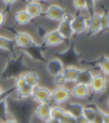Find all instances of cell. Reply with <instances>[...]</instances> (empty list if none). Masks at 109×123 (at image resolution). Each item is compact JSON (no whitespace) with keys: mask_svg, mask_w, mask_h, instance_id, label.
Wrapping results in <instances>:
<instances>
[{"mask_svg":"<svg viewBox=\"0 0 109 123\" xmlns=\"http://www.w3.org/2000/svg\"><path fill=\"white\" fill-rule=\"evenodd\" d=\"M44 13L45 17L50 19V21H57V22L62 21L67 15L65 8L57 4H52L49 5L45 9Z\"/></svg>","mask_w":109,"mask_h":123,"instance_id":"6da1fadb","label":"cell"},{"mask_svg":"<svg viewBox=\"0 0 109 123\" xmlns=\"http://www.w3.org/2000/svg\"><path fill=\"white\" fill-rule=\"evenodd\" d=\"M72 98L71 90L67 86L56 87L51 91V100L56 105H61L69 102Z\"/></svg>","mask_w":109,"mask_h":123,"instance_id":"7a4b0ae2","label":"cell"},{"mask_svg":"<svg viewBox=\"0 0 109 123\" xmlns=\"http://www.w3.org/2000/svg\"><path fill=\"white\" fill-rule=\"evenodd\" d=\"M31 98L38 104H49L51 100V90L48 87L38 85L33 87Z\"/></svg>","mask_w":109,"mask_h":123,"instance_id":"3957f363","label":"cell"},{"mask_svg":"<svg viewBox=\"0 0 109 123\" xmlns=\"http://www.w3.org/2000/svg\"><path fill=\"white\" fill-rule=\"evenodd\" d=\"M89 86L91 92L96 94H101L107 86V78L102 73L94 74Z\"/></svg>","mask_w":109,"mask_h":123,"instance_id":"277c9868","label":"cell"},{"mask_svg":"<svg viewBox=\"0 0 109 123\" xmlns=\"http://www.w3.org/2000/svg\"><path fill=\"white\" fill-rule=\"evenodd\" d=\"M15 44L21 48H31L33 46L36 45V41L33 35L26 31H20L15 35L14 38Z\"/></svg>","mask_w":109,"mask_h":123,"instance_id":"5b68a950","label":"cell"},{"mask_svg":"<svg viewBox=\"0 0 109 123\" xmlns=\"http://www.w3.org/2000/svg\"><path fill=\"white\" fill-rule=\"evenodd\" d=\"M71 25L74 34H81L87 32L88 17L82 14L73 15L71 17Z\"/></svg>","mask_w":109,"mask_h":123,"instance_id":"8992f818","label":"cell"},{"mask_svg":"<svg viewBox=\"0 0 109 123\" xmlns=\"http://www.w3.org/2000/svg\"><path fill=\"white\" fill-rule=\"evenodd\" d=\"M65 40L66 39L63 38V36L56 28L47 32L44 36V43L47 46H50V47L60 45L63 44Z\"/></svg>","mask_w":109,"mask_h":123,"instance_id":"52a82bcc","label":"cell"},{"mask_svg":"<svg viewBox=\"0 0 109 123\" xmlns=\"http://www.w3.org/2000/svg\"><path fill=\"white\" fill-rule=\"evenodd\" d=\"M102 31L101 26V13L94 12L88 17V27L87 32L90 35L97 34Z\"/></svg>","mask_w":109,"mask_h":123,"instance_id":"ba28073f","label":"cell"},{"mask_svg":"<svg viewBox=\"0 0 109 123\" xmlns=\"http://www.w3.org/2000/svg\"><path fill=\"white\" fill-rule=\"evenodd\" d=\"M65 68L63 62L58 57H53L50 59L46 64V70L52 76H56L59 74H62Z\"/></svg>","mask_w":109,"mask_h":123,"instance_id":"9c48e42d","label":"cell"},{"mask_svg":"<svg viewBox=\"0 0 109 123\" xmlns=\"http://www.w3.org/2000/svg\"><path fill=\"white\" fill-rule=\"evenodd\" d=\"M90 92L91 91L88 85L81 83H75L71 90L72 97L77 99H86L90 95Z\"/></svg>","mask_w":109,"mask_h":123,"instance_id":"30bf717a","label":"cell"},{"mask_svg":"<svg viewBox=\"0 0 109 123\" xmlns=\"http://www.w3.org/2000/svg\"><path fill=\"white\" fill-rule=\"evenodd\" d=\"M56 29L59 31L60 33L63 36L65 39H68V38H72L73 35H74L71 25V17H69L68 15L62 21H60Z\"/></svg>","mask_w":109,"mask_h":123,"instance_id":"8fae6325","label":"cell"},{"mask_svg":"<svg viewBox=\"0 0 109 123\" xmlns=\"http://www.w3.org/2000/svg\"><path fill=\"white\" fill-rule=\"evenodd\" d=\"M25 9L29 13V15L33 17V19L39 17V16L42 15L44 12V6H43L42 3H41L39 0L27 3V4H26Z\"/></svg>","mask_w":109,"mask_h":123,"instance_id":"7c38bea8","label":"cell"},{"mask_svg":"<svg viewBox=\"0 0 109 123\" xmlns=\"http://www.w3.org/2000/svg\"><path fill=\"white\" fill-rule=\"evenodd\" d=\"M81 68L74 65L65 66L62 72V74L64 75L65 79L67 80V83H76L77 79L79 77Z\"/></svg>","mask_w":109,"mask_h":123,"instance_id":"4fadbf2b","label":"cell"},{"mask_svg":"<svg viewBox=\"0 0 109 123\" xmlns=\"http://www.w3.org/2000/svg\"><path fill=\"white\" fill-rule=\"evenodd\" d=\"M51 107L49 104H39L35 109V115L40 121L45 122L51 118Z\"/></svg>","mask_w":109,"mask_h":123,"instance_id":"5bb4252c","label":"cell"},{"mask_svg":"<svg viewBox=\"0 0 109 123\" xmlns=\"http://www.w3.org/2000/svg\"><path fill=\"white\" fill-rule=\"evenodd\" d=\"M100 114V109L94 105H84L82 115L90 123H95Z\"/></svg>","mask_w":109,"mask_h":123,"instance_id":"9a60e30c","label":"cell"},{"mask_svg":"<svg viewBox=\"0 0 109 123\" xmlns=\"http://www.w3.org/2000/svg\"><path fill=\"white\" fill-rule=\"evenodd\" d=\"M14 17H15V21H16V23L21 26L27 25L33 20V17L29 15L26 9H21V10H17L15 12Z\"/></svg>","mask_w":109,"mask_h":123,"instance_id":"2e32d148","label":"cell"},{"mask_svg":"<svg viewBox=\"0 0 109 123\" xmlns=\"http://www.w3.org/2000/svg\"><path fill=\"white\" fill-rule=\"evenodd\" d=\"M94 74L91 70L87 68H81L80 73L79 74V77L77 79L76 83H81V84L84 85H90V81L92 80V77H93Z\"/></svg>","mask_w":109,"mask_h":123,"instance_id":"e0dca14e","label":"cell"},{"mask_svg":"<svg viewBox=\"0 0 109 123\" xmlns=\"http://www.w3.org/2000/svg\"><path fill=\"white\" fill-rule=\"evenodd\" d=\"M23 77L25 79V81L27 85L31 86H36L39 83V75L34 71H28L23 74Z\"/></svg>","mask_w":109,"mask_h":123,"instance_id":"ac0fdd59","label":"cell"},{"mask_svg":"<svg viewBox=\"0 0 109 123\" xmlns=\"http://www.w3.org/2000/svg\"><path fill=\"white\" fill-rule=\"evenodd\" d=\"M83 109H84V105L78 102H70L67 106V110L68 112L72 114L74 117H79L80 115H82L83 113Z\"/></svg>","mask_w":109,"mask_h":123,"instance_id":"d6986e66","label":"cell"},{"mask_svg":"<svg viewBox=\"0 0 109 123\" xmlns=\"http://www.w3.org/2000/svg\"><path fill=\"white\" fill-rule=\"evenodd\" d=\"M15 44L14 39L7 36L0 34V50H10Z\"/></svg>","mask_w":109,"mask_h":123,"instance_id":"ffe728a7","label":"cell"},{"mask_svg":"<svg viewBox=\"0 0 109 123\" xmlns=\"http://www.w3.org/2000/svg\"><path fill=\"white\" fill-rule=\"evenodd\" d=\"M66 112V109L61 105H55L51 107V118L61 120L62 115Z\"/></svg>","mask_w":109,"mask_h":123,"instance_id":"44dd1931","label":"cell"},{"mask_svg":"<svg viewBox=\"0 0 109 123\" xmlns=\"http://www.w3.org/2000/svg\"><path fill=\"white\" fill-rule=\"evenodd\" d=\"M99 68L102 74L106 77H109V56H103L99 62Z\"/></svg>","mask_w":109,"mask_h":123,"instance_id":"7402d4cb","label":"cell"},{"mask_svg":"<svg viewBox=\"0 0 109 123\" xmlns=\"http://www.w3.org/2000/svg\"><path fill=\"white\" fill-rule=\"evenodd\" d=\"M33 87L28 86V85H26L25 86H23L21 89H20L19 91H17V94L18 96L21 98H28L32 97V93H33Z\"/></svg>","mask_w":109,"mask_h":123,"instance_id":"603a6c76","label":"cell"},{"mask_svg":"<svg viewBox=\"0 0 109 123\" xmlns=\"http://www.w3.org/2000/svg\"><path fill=\"white\" fill-rule=\"evenodd\" d=\"M53 83L56 87H62L66 86L67 81L62 74H59L56 76H53Z\"/></svg>","mask_w":109,"mask_h":123,"instance_id":"cb8c5ba5","label":"cell"},{"mask_svg":"<svg viewBox=\"0 0 109 123\" xmlns=\"http://www.w3.org/2000/svg\"><path fill=\"white\" fill-rule=\"evenodd\" d=\"M101 26L102 31L108 30L109 29V12L104 11L101 13Z\"/></svg>","mask_w":109,"mask_h":123,"instance_id":"d4e9b609","label":"cell"},{"mask_svg":"<svg viewBox=\"0 0 109 123\" xmlns=\"http://www.w3.org/2000/svg\"><path fill=\"white\" fill-rule=\"evenodd\" d=\"M27 83L25 81V79L23 75H19L18 77H16L15 80V88L16 89V91H19L20 89H21L23 86H25Z\"/></svg>","mask_w":109,"mask_h":123,"instance_id":"484cf974","label":"cell"},{"mask_svg":"<svg viewBox=\"0 0 109 123\" xmlns=\"http://www.w3.org/2000/svg\"><path fill=\"white\" fill-rule=\"evenodd\" d=\"M73 117V115H72L70 112H68L67 110H66V112L64 113V115H62V117H61V120H60V121H61V123H69Z\"/></svg>","mask_w":109,"mask_h":123,"instance_id":"4316f807","label":"cell"},{"mask_svg":"<svg viewBox=\"0 0 109 123\" xmlns=\"http://www.w3.org/2000/svg\"><path fill=\"white\" fill-rule=\"evenodd\" d=\"M101 120L102 123H109V113L101 110Z\"/></svg>","mask_w":109,"mask_h":123,"instance_id":"83f0119b","label":"cell"},{"mask_svg":"<svg viewBox=\"0 0 109 123\" xmlns=\"http://www.w3.org/2000/svg\"><path fill=\"white\" fill-rule=\"evenodd\" d=\"M5 21H6V14L4 13V11L0 10V27L5 23Z\"/></svg>","mask_w":109,"mask_h":123,"instance_id":"f1b7e54d","label":"cell"},{"mask_svg":"<svg viewBox=\"0 0 109 123\" xmlns=\"http://www.w3.org/2000/svg\"><path fill=\"white\" fill-rule=\"evenodd\" d=\"M77 121H78V123H90L83 115L79 116V117H77Z\"/></svg>","mask_w":109,"mask_h":123,"instance_id":"f546056e","label":"cell"},{"mask_svg":"<svg viewBox=\"0 0 109 123\" xmlns=\"http://www.w3.org/2000/svg\"><path fill=\"white\" fill-rule=\"evenodd\" d=\"M18 0H3V2L6 4V5H12V4H15Z\"/></svg>","mask_w":109,"mask_h":123,"instance_id":"4dcf8cb0","label":"cell"},{"mask_svg":"<svg viewBox=\"0 0 109 123\" xmlns=\"http://www.w3.org/2000/svg\"><path fill=\"white\" fill-rule=\"evenodd\" d=\"M44 123H61V121H60V120L54 119V118H50L48 121H46Z\"/></svg>","mask_w":109,"mask_h":123,"instance_id":"1f68e13d","label":"cell"},{"mask_svg":"<svg viewBox=\"0 0 109 123\" xmlns=\"http://www.w3.org/2000/svg\"><path fill=\"white\" fill-rule=\"evenodd\" d=\"M3 123H18L17 121L15 119H8L6 121H3Z\"/></svg>","mask_w":109,"mask_h":123,"instance_id":"d6a6232c","label":"cell"},{"mask_svg":"<svg viewBox=\"0 0 109 123\" xmlns=\"http://www.w3.org/2000/svg\"><path fill=\"white\" fill-rule=\"evenodd\" d=\"M69 123H78V121H77V118L73 116V117L72 118V120L70 121V122H69Z\"/></svg>","mask_w":109,"mask_h":123,"instance_id":"836d02e7","label":"cell"},{"mask_svg":"<svg viewBox=\"0 0 109 123\" xmlns=\"http://www.w3.org/2000/svg\"><path fill=\"white\" fill-rule=\"evenodd\" d=\"M3 92H4V89H3V87L0 86V96L3 94Z\"/></svg>","mask_w":109,"mask_h":123,"instance_id":"e575fe53","label":"cell"},{"mask_svg":"<svg viewBox=\"0 0 109 123\" xmlns=\"http://www.w3.org/2000/svg\"><path fill=\"white\" fill-rule=\"evenodd\" d=\"M26 2H27V3H30V2H33V1H37V0H25Z\"/></svg>","mask_w":109,"mask_h":123,"instance_id":"d590c367","label":"cell"},{"mask_svg":"<svg viewBox=\"0 0 109 123\" xmlns=\"http://www.w3.org/2000/svg\"><path fill=\"white\" fill-rule=\"evenodd\" d=\"M40 2H49V1H51V0H39Z\"/></svg>","mask_w":109,"mask_h":123,"instance_id":"8d00e7d4","label":"cell"},{"mask_svg":"<svg viewBox=\"0 0 109 123\" xmlns=\"http://www.w3.org/2000/svg\"><path fill=\"white\" fill-rule=\"evenodd\" d=\"M107 108L109 109V98L107 99Z\"/></svg>","mask_w":109,"mask_h":123,"instance_id":"74e56055","label":"cell"},{"mask_svg":"<svg viewBox=\"0 0 109 123\" xmlns=\"http://www.w3.org/2000/svg\"><path fill=\"white\" fill-rule=\"evenodd\" d=\"M94 1H95V2H99V1H102V0H94Z\"/></svg>","mask_w":109,"mask_h":123,"instance_id":"f35d334b","label":"cell"},{"mask_svg":"<svg viewBox=\"0 0 109 123\" xmlns=\"http://www.w3.org/2000/svg\"><path fill=\"white\" fill-rule=\"evenodd\" d=\"M0 123H3V122H2V121H0Z\"/></svg>","mask_w":109,"mask_h":123,"instance_id":"ab89813d","label":"cell"}]
</instances>
